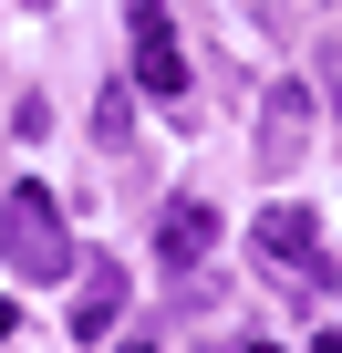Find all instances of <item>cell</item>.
<instances>
[{
  "mask_svg": "<svg viewBox=\"0 0 342 353\" xmlns=\"http://www.w3.org/2000/svg\"><path fill=\"white\" fill-rule=\"evenodd\" d=\"M208 239H218V208H208V198H177V208L156 219V260L177 270V281H187V270L208 260Z\"/></svg>",
  "mask_w": 342,
  "mask_h": 353,
  "instance_id": "cell-4",
  "label": "cell"
},
{
  "mask_svg": "<svg viewBox=\"0 0 342 353\" xmlns=\"http://www.w3.org/2000/svg\"><path fill=\"white\" fill-rule=\"evenodd\" d=\"M125 353H156V343H125Z\"/></svg>",
  "mask_w": 342,
  "mask_h": 353,
  "instance_id": "cell-10",
  "label": "cell"
},
{
  "mask_svg": "<svg viewBox=\"0 0 342 353\" xmlns=\"http://www.w3.org/2000/svg\"><path fill=\"white\" fill-rule=\"evenodd\" d=\"M259 250H270V260H311V208H290V198L259 208Z\"/></svg>",
  "mask_w": 342,
  "mask_h": 353,
  "instance_id": "cell-5",
  "label": "cell"
},
{
  "mask_svg": "<svg viewBox=\"0 0 342 353\" xmlns=\"http://www.w3.org/2000/svg\"><path fill=\"white\" fill-rule=\"evenodd\" d=\"M125 21H135V83L156 104H187V52H177V11L166 0H125Z\"/></svg>",
  "mask_w": 342,
  "mask_h": 353,
  "instance_id": "cell-2",
  "label": "cell"
},
{
  "mask_svg": "<svg viewBox=\"0 0 342 353\" xmlns=\"http://www.w3.org/2000/svg\"><path fill=\"white\" fill-rule=\"evenodd\" d=\"M321 83H332V104H342V52H332V63H321Z\"/></svg>",
  "mask_w": 342,
  "mask_h": 353,
  "instance_id": "cell-7",
  "label": "cell"
},
{
  "mask_svg": "<svg viewBox=\"0 0 342 353\" xmlns=\"http://www.w3.org/2000/svg\"><path fill=\"white\" fill-rule=\"evenodd\" d=\"M249 353H280V343H249Z\"/></svg>",
  "mask_w": 342,
  "mask_h": 353,
  "instance_id": "cell-9",
  "label": "cell"
},
{
  "mask_svg": "<svg viewBox=\"0 0 342 353\" xmlns=\"http://www.w3.org/2000/svg\"><path fill=\"white\" fill-rule=\"evenodd\" d=\"M11 322H21V312H11V301H0V343H11Z\"/></svg>",
  "mask_w": 342,
  "mask_h": 353,
  "instance_id": "cell-8",
  "label": "cell"
},
{
  "mask_svg": "<svg viewBox=\"0 0 342 353\" xmlns=\"http://www.w3.org/2000/svg\"><path fill=\"white\" fill-rule=\"evenodd\" d=\"M114 301H125V270H83V301H73V332H114Z\"/></svg>",
  "mask_w": 342,
  "mask_h": 353,
  "instance_id": "cell-6",
  "label": "cell"
},
{
  "mask_svg": "<svg viewBox=\"0 0 342 353\" xmlns=\"http://www.w3.org/2000/svg\"><path fill=\"white\" fill-rule=\"evenodd\" d=\"M301 145H311V83L290 73V83H270V104H259V166L280 176V166H301Z\"/></svg>",
  "mask_w": 342,
  "mask_h": 353,
  "instance_id": "cell-3",
  "label": "cell"
},
{
  "mask_svg": "<svg viewBox=\"0 0 342 353\" xmlns=\"http://www.w3.org/2000/svg\"><path fill=\"white\" fill-rule=\"evenodd\" d=\"M0 229H11V270L21 281H63L73 270V239H63V208L32 188V176H21V188H11V208H0Z\"/></svg>",
  "mask_w": 342,
  "mask_h": 353,
  "instance_id": "cell-1",
  "label": "cell"
}]
</instances>
